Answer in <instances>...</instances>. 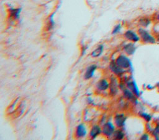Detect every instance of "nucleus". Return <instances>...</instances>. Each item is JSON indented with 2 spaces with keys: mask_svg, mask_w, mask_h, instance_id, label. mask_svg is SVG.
<instances>
[{
  "mask_svg": "<svg viewBox=\"0 0 159 140\" xmlns=\"http://www.w3.org/2000/svg\"><path fill=\"white\" fill-rule=\"evenodd\" d=\"M104 51V46L103 45H98V47L96 48L93 52L91 53V56L93 57H99Z\"/></svg>",
  "mask_w": 159,
  "mask_h": 140,
  "instance_id": "16",
  "label": "nucleus"
},
{
  "mask_svg": "<svg viewBox=\"0 0 159 140\" xmlns=\"http://www.w3.org/2000/svg\"><path fill=\"white\" fill-rule=\"evenodd\" d=\"M118 82L116 79V78L112 77L111 80V82L110 83V92L112 95H115L117 92H118Z\"/></svg>",
  "mask_w": 159,
  "mask_h": 140,
  "instance_id": "15",
  "label": "nucleus"
},
{
  "mask_svg": "<svg viewBox=\"0 0 159 140\" xmlns=\"http://www.w3.org/2000/svg\"><path fill=\"white\" fill-rule=\"evenodd\" d=\"M109 87H110V83H108L106 79L100 80L97 85V88L98 90L101 91L107 90Z\"/></svg>",
  "mask_w": 159,
  "mask_h": 140,
  "instance_id": "14",
  "label": "nucleus"
},
{
  "mask_svg": "<svg viewBox=\"0 0 159 140\" xmlns=\"http://www.w3.org/2000/svg\"><path fill=\"white\" fill-rule=\"evenodd\" d=\"M54 26H55V21H54V14H52L49 16L47 21V28L49 31L51 30L53 28Z\"/></svg>",
  "mask_w": 159,
  "mask_h": 140,
  "instance_id": "17",
  "label": "nucleus"
},
{
  "mask_svg": "<svg viewBox=\"0 0 159 140\" xmlns=\"http://www.w3.org/2000/svg\"><path fill=\"white\" fill-rule=\"evenodd\" d=\"M127 117L124 114H118L114 117V124L119 128H122L124 126Z\"/></svg>",
  "mask_w": 159,
  "mask_h": 140,
  "instance_id": "6",
  "label": "nucleus"
},
{
  "mask_svg": "<svg viewBox=\"0 0 159 140\" xmlns=\"http://www.w3.org/2000/svg\"><path fill=\"white\" fill-rule=\"evenodd\" d=\"M102 133V129L99 125H94L90 131V136L92 139H95Z\"/></svg>",
  "mask_w": 159,
  "mask_h": 140,
  "instance_id": "12",
  "label": "nucleus"
},
{
  "mask_svg": "<svg viewBox=\"0 0 159 140\" xmlns=\"http://www.w3.org/2000/svg\"><path fill=\"white\" fill-rule=\"evenodd\" d=\"M124 37L125 39L129 41H131L134 43L138 42L140 40V38L139 35L137 34L135 32H134L132 30H128L124 33Z\"/></svg>",
  "mask_w": 159,
  "mask_h": 140,
  "instance_id": "5",
  "label": "nucleus"
},
{
  "mask_svg": "<svg viewBox=\"0 0 159 140\" xmlns=\"http://www.w3.org/2000/svg\"><path fill=\"white\" fill-rule=\"evenodd\" d=\"M86 135L87 130L86 128V126L83 124H79L77 126L76 131H75V135H76V137L78 138H83L85 137Z\"/></svg>",
  "mask_w": 159,
  "mask_h": 140,
  "instance_id": "7",
  "label": "nucleus"
},
{
  "mask_svg": "<svg viewBox=\"0 0 159 140\" xmlns=\"http://www.w3.org/2000/svg\"><path fill=\"white\" fill-rule=\"evenodd\" d=\"M138 34L142 41L145 43L154 44L156 43V39L147 30L143 28H140L138 30Z\"/></svg>",
  "mask_w": 159,
  "mask_h": 140,
  "instance_id": "1",
  "label": "nucleus"
},
{
  "mask_svg": "<svg viewBox=\"0 0 159 140\" xmlns=\"http://www.w3.org/2000/svg\"><path fill=\"white\" fill-rule=\"evenodd\" d=\"M113 137L115 139H118V140L123 139L125 137V133L122 130H120V129L116 130L114 131Z\"/></svg>",
  "mask_w": 159,
  "mask_h": 140,
  "instance_id": "18",
  "label": "nucleus"
},
{
  "mask_svg": "<svg viewBox=\"0 0 159 140\" xmlns=\"http://www.w3.org/2000/svg\"><path fill=\"white\" fill-rule=\"evenodd\" d=\"M136 46L133 43H129L124 46L123 50L125 54H127L129 56H131L136 53Z\"/></svg>",
  "mask_w": 159,
  "mask_h": 140,
  "instance_id": "10",
  "label": "nucleus"
},
{
  "mask_svg": "<svg viewBox=\"0 0 159 140\" xmlns=\"http://www.w3.org/2000/svg\"><path fill=\"white\" fill-rule=\"evenodd\" d=\"M157 41L159 42V37L157 38Z\"/></svg>",
  "mask_w": 159,
  "mask_h": 140,
  "instance_id": "25",
  "label": "nucleus"
},
{
  "mask_svg": "<svg viewBox=\"0 0 159 140\" xmlns=\"http://www.w3.org/2000/svg\"><path fill=\"white\" fill-rule=\"evenodd\" d=\"M126 85L127 88H129V90H131L134 93L137 97L140 96V90L137 87V85L135 80H129V81L126 82Z\"/></svg>",
  "mask_w": 159,
  "mask_h": 140,
  "instance_id": "8",
  "label": "nucleus"
},
{
  "mask_svg": "<svg viewBox=\"0 0 159 140\" xmlns=\"http://www.w3.org/2000/svg\"><path fill=\"white\" fill-rule=\"evenodd\" d=\"M123 95L125 98L132 102L134 103L137 104V96L131 90H129V88H125L123 90Z\"/></svg>",
  "mask_w": 159,
  "mask_h": 140,
  "instance_id": "9",
  "label": "nucleus"
},
{
  "mask_svg": "<svg viewBox=\"0 0 159 140\" xmlns=\"http://www.w3.org/2000/svg\"><path fill=\"white\" fill-rule=\"evenodd\" d=\"M110 69L112 73H114L115 75L121 76L125 72L124 69H123L119 66L118 65L116 61H111L110 64Z\"/></svg>",
  "mask_w": 159,
  "mask_h": 140,
  "instance_id": "4",
  "label": "nucleus"
},
{
  "mask_svg": "<svg viewBox=\"0 0 159 140\" xmlns=\"http://www.w3.org/2000/svg\"><path fill=\"white\" fill-rule=\"evenodd\" d=\"M151 23V20H150L149 18H142L139 20V24L141 25V26L144 27H147Z\"/></svg>",
  "mask_w": 159,
  "mask_h": 140,
  "instance_id": "19",
  "label": "nucleus"
},
{
  "mask_svg": "<svg viewBox=\"0 0 159 140\" xmlns=\"http://www.w3.org/2000/svg\"><path fill=\"white\" fill-rule=\"evenodd\" d=\"M139 116L143 118L147 122H150L152 120V116L150 115L149 114L146 113V112H139Z\"/></svg>",
  "mask_w": 159,
  "mask_h": 140,
  "instance_id": "20",
  "label": "nucleus"
},
{
  "mask_svg": "<svg viewBox=\"0 0 159 140\" xmlns=\"http://www.w3.org/2000/svg\"><path fill=\"white\" fill-rule=\"evenodd\" d=\"M116 63L121 67L124 69H132V63L127 56L124 54H121L117 57L116 60Z\"/></svg>",
  "mask_w": 159,
  "mask_h": 140,
  "instance_id": "2",
  "label": "nucleus"
},
{
  "mask_svg": "<svg viewBox=\"0 0 159 140\" xmlns=\"http://www.w3.org/2000/svg\"><path fill=\"white\" fill-rule=\"evenodd\" d=\"M121 28H122V26H121V24L116 25L112 30V35H116V34L119 33L121 30Z\"/></svg>",
  "mask_w": 159,
  "mask_h": 140,
  "instance_id": "21",
  "label": "nucleus"
},
{
  "mask_svg": "<svg viewBox=\"0 0 159 140\" xmlns=\"http://www.w3.org/2000/svg\"><path fill=\"white\" fill-rule=\"evenodd\" d=\"M116 131V127L111 122H108L103 125L102 129L103 134L106 137L110 138L113 136L114 131Z\"/></svg>",
  "mask_w": 159,
  "mask_h": 140,
  "instance_id": "3",
  "label": "nucleus"
},
{
  "mask_svg": "<svg viewBox=\"0 0 159 140\" xmlns=\"http://www.w3.org/2000/svg\"><path fill=\"white\" fill-rule=\"evenodd\" d=\"M149 139V136L147 133L143 134L140 137V139H142V140H148Z\"/></svg>",
  "mask_w": 159,
  "mask_h": 140,
  "instance_id": "22",
  "label": "nucleus"
},
{
  "mask_svg": "<svg viewBox=\"0 0 159 140\" xmlns=\"http://www.w3.org/2000/svg\"><path fill=\"white\" fill-rule=\"evenodd\" d=\"M97 69V66L95 64L91 65L87 67L86 72L84 75V78L85 80H89L94 76L95 72Z\"/></svg>",
  "mask_w": 159,
  "mask_h": 140,
  "instance_id": "11",
  "label": "nucleus"
},
{
  "mask_svg": "<svg viewBox=\"0 0 159 140\" xmlns=\"http://www.w3.org/2000/svg\"><path fill=\"white\" fill-rule=\"evenodd\" d=\"M22 9L20 7L14 8V7H10L9 9L10 16L11 18L14 20H17L19 18L20 14L21 12Z\"/></svg>",
  "mask_w": 159,
  "mask_h": 140,
  "instance_id": "13",
  "label": "nucleus"
},
{
  "mask_svg": "<svg viewBox=\"0 0 159 140\" xmlns=\"http://www.w3.org/2000/svg\"><path fill=\"white\" fill-rule=\"evenodd\" d=\"M157 19L159 20V14L157 15Z\"/></svg>",
  "mask_w": 159,
  "mask_h": 140,
  "instance_id": "24",
  "label": "nucleus"
},
{
  "mask_svg": "<svg viewBox=\"0 0 159 140\" xmlns=\"http://www.w3.org/2000/svg\"><path fill=\"white\" fill-rule=\"evenodd\" d=\"M154 130H156V131H157V132L159 134V124H158V125L156 126V127L154 129Z\"/></svg>",
  "mask_w": 159,
  "mask_h": 140,
  "instance_id": "23",
  "label": "nucleus"
}]
</instances>
